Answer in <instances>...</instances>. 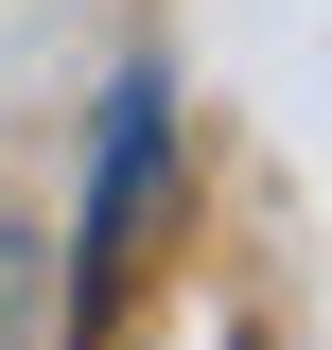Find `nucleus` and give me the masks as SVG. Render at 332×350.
Listing matches in <instances>:
<instances>
[{
	"label": "nucleus",
	"instance_id": "obj_1",
	"mask_svg": "<svg viewBox=\"0 0 332 350\" xmlns=\"http://www.w3.org/2000/svg\"><path fill=\"white\" fill-rule=\"evenodd\" d=\"M158 158H175V88L140 70L105 105V158H87V280H123L140 262V211H158Z\"/></svg>",
	"mask_w": 332,
	"mask_h": 350
},
{
	"label": "nucleus",
	"instance_id": "obj_2",
	"mask_svg": "<svg viewBox=\"0 0 332 350\" xmlns=\"http://www.w3.org/2000/svg\"><path fill=\"white\" fill-rule=\"evenodd\" d=\"M18 280H36V245H18V228H0V350H18Z\"/></svg>",
	"mask_w": 332,
	"mask_h": 350
}]
</instances>
